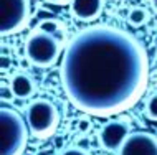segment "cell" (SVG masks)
Instances as JSON below:
<instances>
[{"instance_id": "6da1fadb", "label": "cell", "mask_w": 157, "mask_h": 155, "mask_svg": "<svg viewBox=\"0 0 157 155\" xmlns=\"http://www.w3.org/2000/svg\"><path fill=\"white\" fill-rule=\"evenodd\" d=\"M147 53L121 28L96 25L66 45L60 66L63 89L79 111L111 116L124 111L147 83Z\"/></svg>"}, {"instance_id": "7a4b0ae2", "label": "cell", "mask_w": 157, "mask_h": 155, "mask_svg": "<svg viewBox=\"0 0 157 155\" xmlns=\"http://www.w3.org/2000/svg\"><path fill=\"white\" fill-rule=\"evenodd\" d=\"M28 124L13 109H0V155H22L28 140Z\"/></svg>"}, {"instance_id": "3957f363", "label": "cell", "mask_w": 157, "mask_h": 155, "mask_svg": "<svg viewBox=\"0 0 157 155\" xmlns=\"http://www.w3.org/2000/svg\"><path fill=\"white\" fill-rule=\"evenodd\" d=\"M63 40L46 31H32L25 43L27 60L38 68H50L60 60Z\"/></svg>"}, {"instance_id": "277c9868", "label": "cell", "mask_w": 157, "mask_h": 155, "mask_svg": "<svg viewBox=\"0 0 157 155\" xmlns=\"http://www.w3.org/2000/svg\"><path fill=\"white\" fill-rule=\"evenodd\" d=\"M58 109L56 106L48 101V99H35L30 102V106L27 109V124L30 132L35 137H48L55 132L58 125Z\"/></svg>"}, {"instance_id": "5b68a950", "label": "cell", "mask_w": 157, "mask_h": 155, "mask_svg": "<svg viewBox=\"0 0 157 155\" xmlns=\"http://www.w3.org/2000/svg\"><path fill=\"white\" fill-rule=\"evenodd\" d=\"M30 17V0H0V31L13 35L27 25Z\"/></svg>"}, {"instance_id": "8992f818", "label": "cell", "mask_w": 157, "mask_h": 155, "mask_svg": "<svg viewBox=\"0 0 157 155\" xmlns=\"http://www.w3.org/2000/svg\"><path fill=\"white\" fill-rule=\"evenodd\" d=\"M131 134V125L127 120L122 119H113L106 122L103 127L99 129V145L108 152H116L121 149V145L126 142L127 135Z\"/></svg>"}, {"instance_id": "52a82bcc", "label": "cell", "mask_w": 157, "mask_h": 155, "mask_svg": "<svg viewBox=\"0 0 157 155\" xmlns=\"http://www.w3.org/2000/svg\"><path fill=\"white\" fill-rule=\"evenodd\" d=\"M119 155H157V137L152 132H131L121 145Z\"/></svg>"}, {"instance_id": "ba28073f", "label": "cell", "mask_w": 157, "mask_h": 155, "mask_svg": "<svg viewBox=\"0 0 157 155\" xmlns=\"http://www.w3.org/2000/svg\"><path fill=\"white\" fill-rule=\"evenodd\" d=\"M71 13L79 22H93L101 15L104 0H71Z\"/></svg>"}, {"instance_id": "9c48e42d", "label": "cell", "mask_w": 157, "mask_h": 155, "mask_svg": "<svg viewBox=\"0 0 157 155\" xmlns=\"http://www.w3.org/2000/svg\"><path fill=\"white\" fill-rule=\"evenodd\" d=\"M10 91H12V94L18 99L32 98L36 91V83L28 73L18 71V73H15L10 79Z\"/></svg>"}, {"instance_id": "30bf717a", "label": "cell", "mask_w": 157, "mask_h": 155, "mask_svg": "<svg viewBox=\"0 0 157 155\" xmlns=\"http://www.w3.org/2000/svg\"><path fill=\"white\" fill-rule=\"evenodd\" d=\"M38 30L41 31H46L50 35H55L58 38H65V25H63L60 20H55V18H46V20H41L38 23Z\"/></svg>"}, {"instance_id": "8fae6325", "label": "cell", "mask_w": 157, "mask_h": 155, "mask_svg": "<svg viewBox=\"0 0 157 155\" xmlns=\"http://www.w3.org/2000/svg\"><path fill=\"white\" fill-rule=\"evenodd\" d=\"M127 22L132 27H141V25L149 22V12L144 7H132L127 13Z\"/></svg>"}, {"instance_id": "7c38bea8", "label": "cell", "mask_w": 157, "mask_h": 155, "mask_svg": "<svg viewBox=\"0 0 157 155\" xmlns=\"http://www.w3.org/2000/svg\"><path fill=\"white\" fill-rule=\"evenodd\" d=\"M146 116L151 120H157V91L152 93L146 101Z\"/></svg>"}, {"instance_id": "4fadbf2b", "label": "cell", "mask_w": 157, "mask_h": 155, "mask_svg": "<svg viewBox=\"0 0 157 155\" xmlns=\"http://www.w3.org/2000/svg\"><path fill=\"white\" fill-rule=\"evenodd\" d=\"M60 155H91V153L86 149H81V147H68Z\"/></svg>"}, {"instance_id": "5bb4252c", "label": "cell", "mask_w": 157, "mask_h": 155, "mask_svg": "<svg viewBox=\"0 0 157 155\" xmlns=\"http://www.w3.org/2000/svg\"><path fill=\"white\" fill-rule=\"evenodd\" d=\"M45 2L53 3V5H63V3H68V2H71V0H45Z\"/></svg>"}, {"instance_id": "9a60e30c", "label": "cell", "mask_w": 157, "mask_h": 155, "mask_svg": "<svg viewBox=\"0 0 157 155\" xmlns=\"http://www.w3.org/2000/svg\"><path fill=\"white\" fill-rule=\"evenodd\" d=\"M151 5H152V10L157 13V0H151Z\"/></svg>"}]
</instances>
